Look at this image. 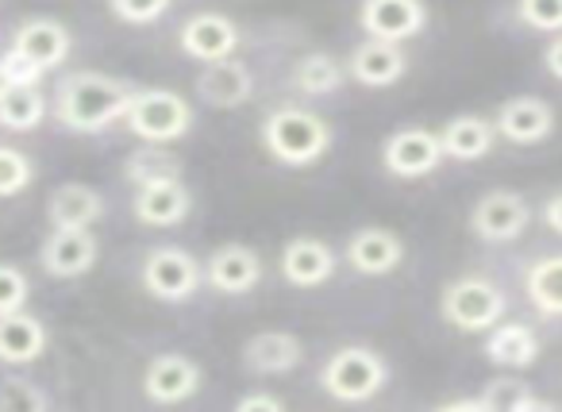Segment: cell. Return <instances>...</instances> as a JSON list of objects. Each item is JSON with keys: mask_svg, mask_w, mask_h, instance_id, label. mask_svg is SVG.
<instances>
[{"mask_svg": "<svg viewBox=\"0 0 562 412\" xmlns=\"http://www.w3.org/2000/svg\"><path fill=\"white\" fill-rule=\"evenodd\" d=\"M204 286V266L186 247H150L143 258V289L162 304H186Z\"/></svg>", "mask_w": 562, "mask_h": 412, "instance_id": "8992f818", "label": "cell"}, {"mask_svg": "<svg viewBox=\"0 0 562 412\" xmlns=\"http://www.w3.org/2000/svg\"><path fill=\"white\" fill-rule=\"evenodd\" d=\"M50 101L40 86H0V127L9 132H32L47 120Z\"/></svg>", "mask_w": 562, "mask_h": 412, "instance_id": "484cf974", "label": "cell"}, {"mask_svg": "<svg viewBox=\"0 0 562 412\" xmlns=\"http://www.w3.org/2000/svg\"><path fill=\"white\" fill-rule=\"evenodd\" d=\"M485 412H551L554 404L539 401L528 389V381L520 378H493L482 393Z\"/></svg>", "mask_w": 562, "mask_h": 412, "instance_id": "f546056e", "label": "cell"}, {"mask_svg": "<svg viewBox=\"0 0 562 412\" xmlns=\"http://www.w3.org/2000/svg\"><path fill=\"white\" fill-rule=\"evenodd\" d=\"M485 358L505 370H528L539 358V335L528 324H497L485 339Z\"/></svg>", "mask_w": 562, "mask_h": 412, "instance_id": "d4e9b609", "label": "cell"}, {"mask_svg": "<svg viewBox=\"0 0 562 412\" xmlns=\"http://www.w3.org/2000/svg\"><path fill=\"white\" fill-rule=\"evenodd\" d=\"M50 397L27 378H0V412H47Z\"/></svg>", "mask_w": 562, "mask_h": 412, "instance_id": "4dcf8cb0", "label": "cell"}, {"mask_svg": "<svg viewBox=\"0 0 562 412\" xmlns=\"http://www.w3.org/2000/svg\"><path fill=\"white\" fill-rule=\"evenodd\" d=\"M497 124L485 116H474V112H467V116H454L443 124V132H439V143H443V155L454 158V163H477V158H485L493 151V143H497Z\"/></svg>", "mask_w": 562, "mask_h": 412, "instance_id": "cb8c5ba5", "label": "cell"}, {"mask_svg": "<svg viewBox=\"0 0 562 412\" xmlns=\"http://www.w3.org/2000/svg\"><path fill=\"white\" fill-rule=\"evenodd\" d=\"M281 409H285V401L278 393H243L235 401V412H281Z\"/></svg>", "mask_w": 562, "mask_h": 412, "instance_id": "8d00e7d4", "label": "cell"}, {"mask_svg": "<svg viewBox=\"0 0 562 412\" xmlns=\"http://www.w3.org/2000/svg\"><path fill=\"white\" fill-rule=\"evenodd\" d=\"M497 135L513 147H536L547 135L554 132V109L543 101V97H508L497 109Z\"/></svg>", "mask_w": 562, "mask_h": 412, "instance_id": "9a60e30c", "label": "cell"}, {"mask_svg": "<svg viewBox=\"0 0 562 412\" xmlns=\"http://www.w3.org/2000/svg\"><path fill=\"white\" fill-rule=\"evenodd\" d=\"M12 47L24 51L43 70H58L70 58V32H66V24H58L50 16H32L12 32Z\"/></svg>", "mask_w": 562, "mask_h": 412, "instance_id": "44dd1931", "label": "cell"}, {"mask_svg": "<svg viewBox=\"0 0 562 412\" xmlns=\"http://www.w3.org/2000/svg\"><path fill=\"white\" fill-rule=\"evenodd\" d=\"M266 266H262V255H258L250 243H220L216 250L209 255L204 263V281L209 289L224 297H243L262 281Z\"/></svg>", "mask_w": 562, "mask_h": 412, "instance_id": "8fae6325", "label": "cell"}, {"mask_svg": "<svg viewBox=\"0 0 562 412\" xmlns=\"http://www.w3.org/2000/svg\"><path fill=\"white\" fill-rule=\"evenodd\" d=\"M344 258L362 278H385V274H393L405 263V243H401V235L390 232V227L370 224V227H359V232L347 240Z\"/></svg>", "mask_w": 562, "mask_h": 412, "instance_id": "e0dca14e", "label": "cell"}, {"mask_svg": "<svg viewBox=\"0 0 562 412\" xmlns=\"http://www.w3.org/2000/svg\"><path fill=\"white\" fill-rule=\"evenodd\" d=\"M193 212V193L186 181H155V186H139L132 197V216L143 227H178Z\"/></svg>", "mask_w": 562, "mask_h": 412, "instance_id": "d6986e66", "label": "cell"}, {"mask_svg": "<svg viewBox=\"0 0 562 412\" xmlns=\"http://www.w3.org/2000/svg\"><path fill=\"white\" fill-rule=\"evenodd\" d=\"M178 43L189 58L196 63H220V58H235V51L243 47L239 24L232 16H220V12H196L181 24Z\"/></svg>", "mask_w": 562, "mask_h": 412, "instance_id": "7c38bea8", "label": "cell"}, {"mask_svg": "<svg viewBox=\"0 0 562 412\" xmlns=\"http://www.w3.org/2000/svg\"><path fill=\"white\" fill-rule=\"evenodd\" d=\"M543 66H547V74H551L554 81H562V32L554 35L551 43H547V51H543Z\"/></svg>", "mask_w": 562, "mask_h": 412, "instance_id": "74e56055", "label": "cell"}, {"mask_svg": "<svg viewBox=\"0 0 562 412\" xmlns=\"http://www.w3.org/2000/svg\"><path fill=\"white\" fill-rule=\"evenodd\" d=\"M35 181V163L20 147H0V197H20Z\"/></svg>", "mask_w": 562, "mask_h": 412, "instance_id": "1f68e13d", "label": "cell"}, {"mask_svg": "<svg viewBox=\"0 0 562 412\" xmlns=\"http://www.w3.org/2000/svg\"><path fill=\"white\" fill-rule=\"evenodd\" d=\"M390 386V363L374 347H339L328 363L321 366V389L339 404H362L374 401Z\"/></svg>", "mask_w": 562, "mask_h": 412, "instance_id": "3957f363", "label": "cell"}, {"mask_svg": "<svg viewBox=\"0 0 562 412\" xmlns=\"http://www.w3.org/2000/svg\"><path fill=\"white\" fill-rule=\"evenodd\" d=\"M439 412H485V404H482V397H467V401L439 404Z\"/></svg>", "mask_w": 562, "mask_h": 412, "instance_id": "ab89813d", "label": "cell"}, {"mask_svg": "<svg viewBox=\"0 0 562 412\" xmlns=\"http://www.w3.org/2000/svg\"><path fill=\"white\" fill-rule=\"evenodd\" d=\"M531 224V204L524 201L516 189H490L485 197H477V204L470 209V227L477 240L485 243H513L528 232Z\"/></svg>", "mask_w": 562, "mask_h": 412, "instance_id": "ba28073f", "label": "cell"}, {"mask_svg": "<svg viewBox=\"0 0 562 412\" xmlns=\"http://www.w3.org/2000/svg\"><path fill=\"white\" fill-rule=\"evenodd\" d=\"M516 16L531 32L559 35L562 32V0H516Z\"/></svg>", "mask_w": 562, "mask_h": 412, "instance_id": "d6a6232c", "label": "cell"}, {"mask_svg": "<svg viewBox=\"0 0 562 412\" xmlns=\"http://www.w3.org/2000/svg\"><path fill=\"white\" fill-rule=\"evenodd\" d=\"M344 81H347V66H339V58H331L328 51H308L293 66V89L305 97H331L344 89Z\"/></svg>", "mask_w": 562, "mask_h": 412, "instance_id": "4316f807", "label": "cell"}, {"mask_svg": "<svg viewBox=\"0 0 562 412\" xmlns=\"http://www.w3.org/2000/svg\"><path fill=\"white\" fill-rule=\"evenodd\" d=\"M305 363V343L293 332H258L243 343V366L250 374H262V378H273V374H293Z\"/></svg>", "mask_w": 562, "mask_h": 412, "instance_id": "ffe728a7", "label": "cell"}, {"mask_svg": "<svg viewBox=\"0 0 562 412\" xmlns=\"http://www.w3.org/2000/svg\"><path fill=\"white\" fill-rule=\"evenodd\" d=\"M124 178L139 186H155V181H178L181 178V158L173 155L166 143H143L124 158Z\"/></svg>", "mask_w": 562, "mask_h": 412, "instance_id": "83f0119b", "label": "cell"}, {"mask_svg": "<svg viewBox=\"0 0 562 412\" xmlns=\"http://www.w3.org/2000/svg\"><path fill=\"white\" fill-rule=\"evenodd\" d=\"M359 24L370 40L405 43L428 27V4L424 0H362Z\"/></svg>", "mask_w": 562, "mask_h": 412, "instance_id": "4fadbf2b", "label": "cell"}, {"mask_svg": "<svg viewBox=\"0 0 562 412\" xmlns=\"http://www.w3.org/2000/svg\"><path fill=\"white\" fill-rule=\"evenodd\" d=\"M408 70V58L401 51V43H390V40H370L359 43L347 58V78L359 81L367 89H390L405 78Z\"/></svg>", "mask_w": 562, "mask_h": 412, "instance_id": "ac0fdd59", "label": "cell"}, {"mask_svg": "<svg viewBox=\"0 0 562 412\" xmlns=\"http://www.w3.org/2000/svg\"><path fill=\"white\" fill-rule=\"evenodd\" d=\"M443 143H439V132H428V127H401L390 140L382 143V166L390 178L401 181H420L428 174L439 170L443 163Z\"/></svg>", "mask_w": 562, "mask_h": 412, "instance_id": "52a82bcc", "label": "cell"}, {"mask_svg": "<svg viewBox=\"0 0 562 412\" xmlns=\"http://www.w3.org/2000/svg\"><path fill=\"white\" fill-rule=\"evenodd\" d=\"M258 135H262L266 155L281 166H293V170L321 163L336 143L328 120L321 112L305 109V104H281V109L266 112Z\"/></svg>", "mask_w": 562, "mask_h": 412, "instance_id": "7a4b0ae2", "label": "cell"}, {"mask_svg": "<svg viewBox=\"0 0 562 412\" xmlns=\"http://www.w3.org/2000/svg\"><path fill=\"white\" fill-rule=\"evenodd\" d=\"M40 266L47 278L74 281L97 266V240L89 227H50L40 243Z\"/></svg>", "mask_w": 562, "mask_h": 412, "instance_id": "9c48e42d", "label": "cell"}, {"mask_svg": "<svg viewBox=\"0 0 562 412\" xmlns=\"http://www.w3.org/2000/svg\"><path fill=\"white\" fill-rule=\"evenodd\" d=\"M135 89L139 86L109 78V74L78 70V74L58 78L55 97H50V112H55V120L66 127V132L97 135L127 116Z\"/></svg>", "mask_w": 562, "mask_h": 412, "instance_id": "6da1fadb", "label": "cell"}, {"mask_svg": "<svg viewBox=\"0 0 562 412\" xmlns=\"http://www.w3.org/2000/svg\"><path fill=\"white\" fill-rule=\"evenodd\" d=\"M201 381L204 374L196 358L181 355V350H162L143 370V393L155 404H181L201 389Z\"/></svg>", "mask_w": 562, "mask_h": 412, "instance_id": "30bf717a", "label": "cell"}, {"mask_svg": "<svg viewBox=\"0 0 562 412\" xmlns=\"http://www.w3.org/2000/svg\"><path fill=\"white\" fill-rule=\"evenodd\" d=\"M127 132L139 143H178L193 127V104L173 89H135L132 109L124 116Z\"/></svg>", "mask_w": 562, "mask_h": 412, "instance_id": "277c9868", "label": "cell"}, {"mask_svg": "<svg viewBox=\"0 0 562 412\" xmlns=\"http://www.w3.org/2000/svg\"><path fill=\"white\" fill-rule=\"evenodd\" d=\"M524 289L539 316H562V255L536 258L524 274Z\"/></svg>", "mask_w": 562, "mask_h": 412, "instance_id": "f1b7e54d", "label": "cell"}, {"mask_svg": "<svg viewBox=\"0 0 562 412\" xmlns=\"http://www.w3.org/2000/svg\"><path fill=\"white\" fill-rule=\"evenodd\" d=\"M543 224L551 227L554 235H562V193H554L551 201L543 204Z\"/></svg>", "mask_w": 562, "mask_h": 412, "instance_id": "f35d334b", "label": "cell"}, {"mask_svg": "<svg viewBox=\"0 0 562 412\" xmlns=\"http://www.w3.org/2000/svg\"><path fill=\"white\" fill-rule=\"evenodd\" d=\"M43 74L47 70H43L40 63H32L24 51L9 47L0 55V86H40Z\"/></svg>", "mask_w": 562, "mask_h": 412, "instance_id": "e575fe53", "label": "cell"}, {"mask_svg": "<svg viewBox=\"0 0 562 412\" xmlns=\"http://www.w3.org/2000/svg\"><path fill=\"white\" fill-rule=\"evenodd\" d=\"M47 350V324L32 312H0V363L27 366Z\"/></svg>", "mask_w": 562, "mask_h": 412, "instance_id": "7402d4cb", "label": "cell"}, {"mask_svg": "<svg viewBox=\"0 0 562 412\" xmlns=\"http://www.w3.org/2000/svg\"><path fill=\"white\" fill-rule=\"evenodd\" d=\"M173 0H109V9L116 20L132 27H147V24H158V20L170 12Z\"/></svg>", "mask_w": 562, "mask_h": 412, "instance_id": "836d02e7", "label": "cell"}, {"mask_svg": "<svg viewBox=\"0 0 562 412\" xmlns=\"http://www.w3.org/2000/svg\"><path fill=\"white\" fill-rule=\"evenodd\" d=\"M336 247L324 240H316V235H297V240H290L285 247H281V278L290 281V286L297 289H316V286H328L331 274H336Z\"/></svg>", "mask_w": 562, "mask_h": 412, "instance_id": "5bb4252c", "label": "cell"}, {"mask_svg": "<svg viewBox=\"0 0 562 412\" xmlns=\"http://www.w3.org/2000/svg\"><path fill=\"white\" fill-rule=\"evenodd\" d=\"M196 97L209 109L232 112L255 97V74L243 58H220L196 74Z\"/></svg>", "mask_w": 562, "mask_h": 412, "instance_id": "2e32d148", "label": "cell"}, {"mask_svg": "<svg viewBox=\"0 0 562 412\" xmlns=\"http://www.w3.org/2000/svg\"><path fill=\"white\" fill-rule=\"evenodd\" d=\"M27 297H32V281H27V274L12 263H0V312L24 309Z\"/></svg>", "mask_w": 562, "mask_h": 412, "instance_id": "d590c367", "label": "cell"}, {"mask_svg": "<svg viewBox=\"0 0 562 412\" xmlns=\"http://www.w3.org/2000/svg\"><path fill=\"white\" fill-rule=\"evenodd\" d=\"M101 216H104V193L86 186V181H66L47 201L50 227H93Z\"/></svg>", "mask_w": 562, "mask_h": 412, "instance_id": "603a6c76", "label": "cell"}, {"mask_svg": "<svg viewBox=\"0 0 562 412\" xmlns=\"http://www.w3.org/2000/svg\"><path fill=\"white\" fill-rule=\"evenodd\" d=\"M439 312L451 327L459 332H490L505 320L508 312V297L497 281L477 278V274H467V278H454L451 286L439 297Z\"/></svg>", "mask_w": 562, "mask_h": 412, "instance_id": "5b68a950", "label": "cell"}]
</instances>
